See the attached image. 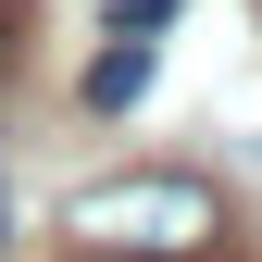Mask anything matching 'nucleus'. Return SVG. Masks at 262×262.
<instances>
[{"label":"nucleus","instance_id":"1","mask_svg":"<svg viewBox=\"0 0 262 262\" xmlns=\"http://www.w3.org/2000/svg\"><path fill=\"white\" fill-rule=\"evenodd\" d=\"M62 237H88L100 262H125V250H200V237H212V187H200V175H113V187H75Z\"/></svg>","mask_w":262,"mask_h":262},{"label":"nucleus","instance_id":"2","mask_svg":"<svg viewBox=\"0 0 262 262\" xmlns=\"http://www.w3.org/2000/svg\"><path fill=\"white\" fill-rule=\"evenodd\" d=\"M88 100H100V113H125V100H150V38H138V25H113V50L88 62Z\"/></svg>","mask_w":262,"mask_h":262},{"label":"nucleus","instance_id":"3","mask_svg":"<svg viewBox=\"0 0 262 262\" xmlns=\"http://www.w3.org/2000/svg\"><path fill=\"white\" fill-rule=\"evenodd\" d=\"M13 62H25V13L0 0V88H13Z\"/></svg>","mask_w":262,"mask_h":262},{"label":"nucleus","instance_id":"4","mask_svg":"<svg viewBox=\"0 0 262 262\" xmlns=\"http://www.w3.org/2000/svg\"><path fill=\"white\" fill-rule=\"evenodd\" d=\"M162 13H175V0H113V25H138V38H150Z\"/></svg>","mask_w":262,"mask_h":262}]
</instances>
